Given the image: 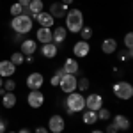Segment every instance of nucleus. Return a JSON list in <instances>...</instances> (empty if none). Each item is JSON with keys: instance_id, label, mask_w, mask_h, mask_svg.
Masks as SVG:
<instances>
[{"instance_id": "1", "label": "nucleus", "mask_w": 133, "mask_h": 133, "mask_svg": "<svg viewBox=\"0 0 133 133\" xmlns=\"http://www.w3.org/2000/svg\"><path fill=\"white\" fill-rule=\"evenodd\" d=\"M85 25L83 20V12L80 9H68L66 12V30L71 34H78Z\"/></svg>"}, {"instance_id": "2", "label": "nucleus", "mask_w": 133, "mask_h": 133, "mask_svg": "<svg viewBox=\"0 0 133 133\" xmlns=\"http://www.w3.org/2000/svg\"><path fill=\"white\" fill-rule=\"evenodd\" d=\"M66 112L73 115V114H78V112H83L85 110V96H82V92L75 91L71 94L66 96Z\"/></svg>"}, {"instance_id": "3", "label": "nucleus", "mask_w": 133, "mask_h": 133, "mask_svg": "<svg viewBox=\"0 0 133 133\" xmlns=\"http://www.w3.org/2000/svg\"><path fill=\"white\" fill-rule=\"evenodd\" d=\"M32 27H34V20H32L30 16H27V14L14 16V18L11 20V29L16 32V34H21V36L29 34V32L32 30Z\"/></svg>"}, {"instance_id": "4", "label": "nucleus", "mask_w": 133, "mask_h": 133, "mask_svg": "<svg viewBox=\"0 0 133 133\" xmlns=\"http://www.w3.org/2000/svg\"><path fill=\"white\" fill-rule=\"evenodd\" d=\"M112 92L117 99H123V101H128L131 99L133 96V85L130 82H124V80H119L112 85Z\"/></svg>"}, {"instance_id": "5", "label": "nucleus", "mask_w": 133, "mask_h": 133, "mask_svg": "<svg viewBox=\"0 0 133 133\" xmlns=\"http://www.w3.org/2000/svg\"><path fill=\"white\" fill-rule=\"evenodd\" d=\"M76 75H64L61 76V82H59V89H61L64 94H71V92L76 91Z\"/></svg>"}, {"instance_id": "6", "label": "nucleus", "mask_w": 133, "mask_h": 133, "mask_svg": "<svg viewBox=\"0 0 133 133\" xmlns=\"http://www.w3.org/2000/svg\"><path fill=\"white\" fill-rule=\"evenodd\" d=\"M66 130V121L64 117L59 114H53L50 119H48V131L50 133H62Z\"/></svg>"}, {"instance_id": "7", "label": "nucleus", "mask_w": 133, "mask_h": 133, "mask_svg": "<svg viewBox=\"0 0 133 133\" xmlns=\"http://www.w3.org/2000/svg\"><path fill=\"white\" fill-rule=\"evenodd\" d=\"M25 83H27V87L30 91H41V87L44 85V76H43V73L34 71L27 76V82Z\"/></svg>"}, {"instance_id": "8", "label": "nucleus", "mask_w": 133, "mask_h": 133, "mask_svg": "<svg viewBox=\"0 0 133 133\" xmlns=\"http://www.w3.org/2000/svg\"><path fill=\"white\" fill-rule=\"evenodd\" d=\"M101 107H103V96L101 94L92 92V94H89V96H85V108H87V110L98 112Z\"/></svg>"}, {"instance_id": "9", "label": "nucleus", "mask_w": 133, "mask_h": 133, "mask_svg": "<svg viewBox=\"0 0 133 133\" xmlns=\"http://www.w3.org/2000/svg\"><path fill=\"white\" fill-rule=\"evenodd\" d=\"M91 53V44L89 41H76L73 44V55H75V59H85L87 55Z\"/></svg>"}, {"instance_id": "10", "label": "nucleus", "mask_w": 133, "mask_h": 133, "mask_svg": "<svg viewBox=\"0 0 133 133\" xmlns=\"http://www.w3.org/2000/svg\"><path fill=\"white\" fill-rule=\"evenodd\" d=\"M27 103H29V107L30 108H41L43 105H44V94L41 91H30L29 92V96H27Z\"/></svg>"}, {"instance_id": "11", "label": "nucleus", "mask_w": 133, "mask_h": 133, "mask_svg": "<svg viewBox=\"0 0 133 133\" xmlns=\"http://www.w3.org/2000/svg\"><path fill=\"white\" fill-rule=\"evenodd\" d=\"M41 11H44V2H43V0H32L27 7H23V14L30 16L32 20H34Z\"/></svg>"}, {"instance_id": "12", "label": "nucleus", "mask_w": 133, "mask_h": 133, "mask_svg": "<svg viewBox=\"0 0 133 133\" xmlns=\"http://www.w3.org/2000/svg\"><path fill=\"white\" fill-rule=\"evenodd\" d=\"M68 5L66 4H62L61 0H55V2H51V5H50V12L53 18H66V12H68Z\"/></svg>"}, {"instance_id": "13", "label": "nucleus", "mask_w": 133, "mask_h": 133, "mask_svg": "<svg viewBox=\"0 0 133 133\" xmlns=\"http://www.w3.org/2000/svg\"><path fill=\"white\" fill-rule=\"evenodd\" d=\"M68 34L69 32L66 30V27H55L53 30H51V43H55L57 46L59 44H62V43H66V39H68Z\"/></svg>"}, {"instance_id": "14", "label": "nucleus", "mask_w": 133, "mask_h": 133, "mask_svg": "<svg viewBox=\"0 0 133 133\" xmlns=\"http://www.w3.org/2000/svg\"><path fill=\"white\" fill-rule=\"evenodd\" d=\"M36 50H37V41H36V39H23V41L20 43V51L25 57L34 55Z\"/></svg>"}, {"instance_id": "15", "label": "nucleus", "mask_w": 133, "mask_h": 133, "mask_svg": "<svg viewBox=\"0 0 133 133\" xmlns=\"http://www.w3.org/2000/svg\"><path fill=\"white\" fill-rule=\"evenodd\" d=\"M34 20L37 21L41 27H46V29H51V25H55V18L51 16L48 11H41V12H39Z\"/></svg>"}, {"instance_id": "16", "label": "nucleus", "mask_w": 133, "mask_h": 133, "mask_svg": "<svg viewBox=\"0 0 133 133\" xmlns=\"http://www.w3.org/2000/svg\"><path fill=\"white\" fill-rule=\"evenodd\" d=\"M62 69H64L66 75H78V71H80V64H78V61H76L75 57H69V59L64 61Z\"/></svg>"}, {"instance_id": "17", "label": "nucleus", "mask_w": 133, "mask_h": 133, "mask_svg": "<svg viewBox=\"0 0 133 133\" xmlns=\"http://www.w3.org/2000/svg\"><path fill=\"white\" fill-rule=\"evenodd\" d=\"M16 73V66L11 61H0V76L2 78H11Z\"/></svg>"}, {"instance_id": "18", "label": "nucleus", "mask_w": 133, "mask_h": 133, "mask_svg": "<svg viewBox=\"0 0 133 133\" xmlns=\"http://www.w3.org/2000/svg\"><path fill=\"white\" fill-rule=\"evenodd\" d=\"M41 53H43V57H46V59H55L57 53H59V46H57L55 43L41 44Z\"/></svg>"}, {"instance_id": "19", "label": "nucleus", "mask_w": 133, "mask_h": 133, "mask_svg": "<svg viewBox=\"0 0 133 133\" xmlns=\"http://www.w3.org/2000/svg\"><path fill=\"white\" fill-rule=\"evenodd\" d=\"M36 39L41 44H46V43H51V29H46V27H39L37 32H36Z\"/></svg>"}, {"instance_id": "20", "label": "nucleus", "mask_w": 133, "mask_h": 133, "mask_svg": "<svg viewBox=\"0 0 133 133\" xmlns=\"http://www.w3.org/2000/svg\"><path fill=\"white\" fill-rule=\"evenodd\" d=\"M101 51H103V53H107V55L115 53V51H117V41H115L114 37H107V39H103Z\"/></svg>"}, {"instance_id": "21", "label": "nucleus", "mask_w": 133, "mask_h": 133, "mask_svg": "<svg viewBox=\"0 0 133 133\" xmlns=\"http://www.w3.org/2000/svg\"><path fill=\"white\" fill-rule=\"evenodd\" d=\"M16 103H18V98H16V94H14V92H5V94L2 96V107H4V108H7V110L14 108V107H16Z\"/></svg>"}, {"instance_id": "22", "label": "nucleus", "mask_w": 133, "mask_h": 133, "mask_svg": "<svg viewBox=\"0 0 133 133\" xmlns=\"http://www.w3.org/2000/svg\"><path fill=\"white\" fill-rule=\"evenodd\" d=\"M114 124L117 126V130L119 131H126V130H130V119L123 115V114H117L115 117H114Z\"/></svg>"}, {"instance_id": "23", "label": "nucleus", "mask_w": 133, "mask_h": 133, "mask_svg": "<svg viewBox=\"0 0 133 133\" xmlns=\"http://www.w3.org/2000/svg\"><path fill=\"white\" fill-rule=\"evenodd\" d=\"M82 121L83 124H96L98 123V114L94 112V110H83L82 112Z\"/></svg>"}, {"instance_id": "24", "label": "nucleus", "mask_w": 133, "mask_h": 133, "mask_svg": "<svg viewBox=\"0 0 133 133\" xmlns=\"http://www.w3.org/2000/svg\"><path fill=\"white\" fill-rule=\"evenodd\" d=\"M9 61L18 68V66H21V64L25 62V55H23L21 51H14V53H11V59H9Z\"/></svg>"}, {"instance_id": "25", "label": "nucleus", "mask_w": 133, "mask_h": 133, "mask_svg": "<svg viewBox=\"0 0 133 133\" xmlns=\"http://www.w3.org/2000/svg\"><path fill=\"white\" fill-rule=\"evenodd\" d=\"M89 87H91V82H89V78H85V76H82V78L76 82V91L78 92L89 91Z\"/></svg>"}, {"instance_id": "26", "label": "nucleus", "mask_w": 133, "mask_h": 133, "mask_svg": "<svg viewBox=\"0 0 133 133\" xmlns=\"http://www.w3.org/2000/svg\"><path fill=\"white\" fill-rule=\"evenodd\" d=\"M78 34H80V39H82V41H89V39H92V29L87 27V25H83L82 30L78 32Z\"/></svg>"}, {"instance_id": "27", "label": "nucleus", "mask_w": 133, "mask_h": 133, "mask_svg": "<svg viewBox=\"0 0 133 133\" xmlns=\"http://www.w3.org/2000/svg\"><path fill=\"white\" fill-rule=\"evenodd\" d=\"M96 114H98V121H108V119L112 117V112H110L108 108H105V107H101Z\"/></svg>"}, {"instance_id": "28", "label": "nucleus", "mask_w": 133, "mask_h": 133, "mask_svg": "<svg viewBox=\"0 0 133 133\" xmlns=\"http://www.w3.org/2000/svg\"><path fill=\"white\" fill-rule=\"evenodd\" d=\"M4 91L5 92H14V89H16V82L12 80V78H4Z\"/></svg>"}, {"instance_id": "29", "label": "nucleus", "mask_w": 133, "mask_h": 133, "mask_svg": "<svg viewBox=\"0 0 133 133\" xmlns=\"http://www.w3.org/2000/svg\"><path fill=\"white\" fill-rule=\"evenodd\" d=\"M9 12L12 14V18H14V16H20V14H23V5H20V4L16 2V4H12V5H11Z\"/></svg>"}, {"instance_id": "30", "label": "nucleus", "mask_w": 133, "mask_h": 133, "mask_svg": "<svg viewBox=\"0 0 133 133\" xmlns=\"http://www.w3.org/2000/svg\"><path fill=\"white\" fill-rule=\"evenodd\" d=\"M131 57H133V51L131 50H124V51H119V53H117V59H119L121 62L130 61Z\"/></svg>"}, {"instance_id": "31", "label": "nucleus", "mask_w": 133, "mask_h": 133, "mask_svg": "<svg viewBox=\"0 0 133 133\" xmlns=\"http://www.w3.org/2000/svg\"><path fill=\"white\" fill-rule=\"evenodd\" d=\"M124 46H126V50H131L133 48V34L131 32H128L124 36Z\"/></svg>"}, {"instance_id": "32", "label": "nucleus", "mask_w": 133, "mask_h": 133, "mask_svg": "<svg viewBox=\"0 0 133 133\" xmlns=\"http://www.w3.org/2000/svg\"><path fill=\"white\" fill-rule=\"evenodd\" d=\"M105 133H119V130H117V126L114 123L107 124V130H105Z\"/></svg>"}, {"instance_id": "33", "label": "nucleus", "mask_w": 133, "mask_h": 133, "mask_svg": "<svg viewBox=\"0 0 133 133\" xmlns=\"http://www.w3.org/2000/svg\"><path fill=\"white\" fill-rule=\"evenodd\" d=\"M59 82H61V76H57V75H53L50 78V85L51 87H59Z\"/></svg>"}, {"instance_id": "34", "label": "nucleus", "mask_w": 133, "mask_h": 133, "mask_svg": "<svg viewBox=\"0 0 133 133\" xmlns=\"http://www.w3.org/2000/svg\"><path fill=\"white\" fill-rule=\"evenodd\" d=\"M5 128H7L5 119H2V117H0V133H5Z\"/></svg>"}, {"instance_id": "35", "label": "nucleus", "mask_w": 133, "mask_h": 133, "mask_svg": "<svg viewBox=\"0 0 133 133\" xmlns=\"http://www.w3.org/2000/svg\"><path fill=\"white\" fill-rule=\"evenodd\" d=\"M34 133H50L48 131V128H43V126H39V128H36V131Z\"/></svg>"}, {"instance_id": "36", "label": "nucleus", "mask_w": 133, "mask_h": 133, "mask_svg": "<svg viewBox=\"0 0 133 133\" xmlns=\"http://www.w3.org/2000/svg\"><path fill=\"white\" fill-rule=\"evenodd\" d=\"M23 41V36L21 34H14V43H21Z\"/></svg>"}, {"instance_id": "37", "label": "nucleus", "mask_w": 133, "mask_h": 133, "mask_svg": "<svg viewBox=\"0 0 133 133\" xmlns=\"http://www.w3.org/2000/svg\"><path fill=\"white\" fill-rule=\"evenodd\" d=\"M30 2H32V0H18V4H20V5H23V7H27Z\"/></svg>"}, {"instance_id": "38", "label": "nucleus", "mask_w": 133, "mask_h": 133, "mask_svg": "<svg viewBox=\"0 0 133 133\" xmlns=\"http://www.w3.org/2000/svg\"><path fill=\"white\" fill-rule=\"evenodd\" d=\"M55 75H57V76H64L66 73H64V69H62V68H59V69H55Z\"/></svg>"}, {"instance_id": "39", "label": "nucleus", "mask_w": 133, "mask_h": 133, "mask_svg": "<svg viewBox=\"0 0 133 133\" xmlns=\"http://www.w3.org/2000/svg\"><path fill=\"white\" fill-rule=\"evenodd\" d=\"M62 4H66V5H68V7H69V5H71L73 2H75V0H61Z\"/></svg>"}, {"instance_id": "40", "label": "nucleus", "mask_w": 133, "mask_h": 133, "mask_svg": "<svg viewBox=\"0 0 133 133\" xmlns=\"http://www.w3.org/2000/svg\"><path fill=\"white\" fill-rule=\"evenodd\" d=\"M18 133H32V131H30V130H29V128H21V130H20V131H18Z\"/></svg>"}, {"instance_id": "41", "label": "nucleus", "mask_w": 133, "mask_h": 133, "mask_svg": "<svg viewBox=\"0 0 133 133\" xmlns=\"http://www.w3.org/2000/svg\"><path fill=\"white\" fill-rule=\"evenodd\" d=\"M91 133H105V131H103V130H92Z\"/></svg>"}, {"instance_id": "42", "label": "nucleus", "mask_w": 133, "mask_h": 133, "mask_svg": "<svg viewBox=\"0 0 133 133\" xmlns=\"http://www.w3.org/2000/svg\"><path fill=\"white\" fill-rule=\"evenodd\" d=\"M2 85H4V78L0 76V87H2Z\"/></svg>"}, {"instance_id": "43", "label": "nucleus", "mask_w": 133, "mask_h": 133, "mask_svg": "<svg viewBox=\"0 0 133 133\" xmlns=\"http://www.w3.org/2000/svg\"><path fill=\"white\" fill-rule=\"evenodd\" d=\"M9 133H18V131H9Z\"/></svg>"}, {"instance_id": "44", "label": "nucleus", "mask_w": 133, "mask_h": 133, "mask_svg": "<svg viewBox=\"0 0 133 133\" xmlns=\"http://www.w3.org/2000/svg\"><path fill=\"white\" fill-rule=\"evenodd\" d=\"M51 2H55V0H51Z\"/></svg>"}]
</instances>
